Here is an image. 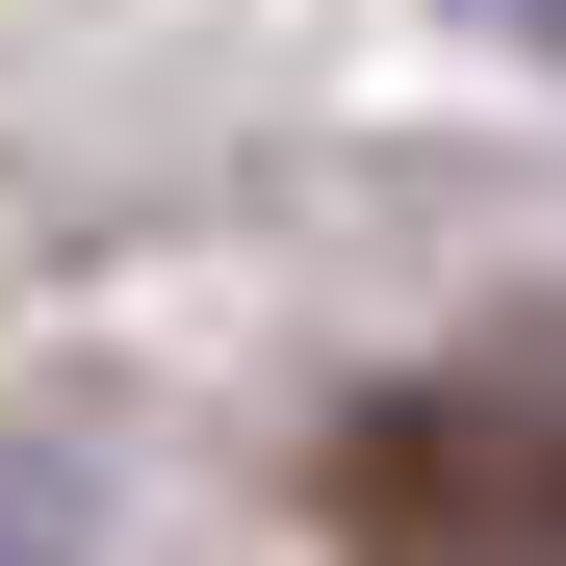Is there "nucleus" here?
Returning <instances> with one entry per match:
<instances>
[{
  "instance_id": "1",
  "label": "nucleus",
  "mask_w": 566,
  "mask_h": 566,
  "mask_svg": "<svg viewBox=\"0 0 566 566\" xmlns=\"http://www.w3.org/2000/svg\"><path fill=\"white\" fill-rule=\"evenodd\" d=\"M310 515L360 566H566V360H438V387H360Z\"/></svg>"
},
{
  "instance_id": "2",
  "label": "nucleus",
  "mask_w": 566,
  "mask_h": 566,
  "mask_svg": "<svg viewBox=\"0 0 566 566\" xmlns=\"http://www.w3.org/2000/svg\"><path fill=\"white\" fill-rule=\"evenodd\" d=\"M0 566H77V541H52V490H0Z\"/></svg>"
}]
</instances>
